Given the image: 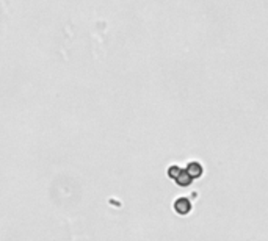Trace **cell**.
Segmentation results:
<instances>
[{"mask_svg": "<svg viewBox=\"0 0 268 241\" xmlns=\"http://www.w3.org/2000/svg\"><path fill=\"white\" fill-rule=\"evenodd\" d=\"M168 176L173 179L179 186H188L193 182V179L188 176V172L185 169H182V168L176 166V164L168 169Z\"/></svg>", "mask_w": 268, "mask_h": 241, "instance_id": "cell-1", "label": "cell"}, {"mask_svg": "<svg viewBox=\"0 0 268 241\" xmlns=\"http://www.w3.org/2000/svg\"><path fill=\"white\" fill-rule=\"evenodd\" d=\"M174 210L179 215H188L191 212V202L187 198H181L174 202Z\"/></svg>", "mask_w": 268, "mask_h": 241, "instance_id": "cell-2", "label": "cell"}, {"mask_svg": "<svg viewBox=\"0 0 268 241\" xmlns=\"http://www.w3.org/2000/svg\"><path fill=\"white\" fill-rule=\"evenodd\" d=\"M185 171L188 172V176L195 180V179H199L201 176L204 174V168L201 166V163H198V161H191V163H188V166L185 168Z\"/></svg>", "mask_w": 268, "mask_h": 241, "instance_id": "cell-3", "label": "cell"}]
</instances>
